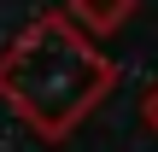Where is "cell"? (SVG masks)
I'll return each mask as SVG.
<instances>
[{"label":"cell","instance_id":"obj_1","mask_svg":"<svg viewBox=\"0 0 158 152\" xmlns=\"http://www.w3.org/2000/svg\"><path fill=\"white\" fill-rule=\"evenodd\" d=\"M117 82V64L70 23V12H41L0 53V100L41 135L64 141Z\"/></svg>","mask_w":158,"mask_h":152},{"label":"cell","instance_id":"obj_2","mask_svg":"<svg viewBox=\"0 0 158 152\" xmlns=\"http://www.w3.org/2000/svg\"><path fill=\"white\" fill-rule=\"evenodd\" d=\"M64 12H70V23H76V29H88V35H111V29H123V23H129L135 0H70Z\"/></svg>","mask_w":158,"mask_h":152},{"label":"cell","instance_id":"obj_3","mask_svg":"<svg viewBox=\"0 0 158 152\" xmlns=\"http://www.w3.org/2000/svg\"><path fill=\"white\" fill-rule=\"evenodd\" d=\"M147 123H152V129H158V82H152V88H147Z\"/></svg>","mask_w":158,"mask_h":152}]
</instances>
